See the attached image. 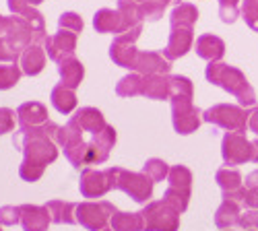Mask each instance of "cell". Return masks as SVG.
<instances>
[{"label":"cell","instance_id":"obj_40","mask_svg":"<svg viewBox=\"0 0 258 231\" xmlns=\"http://www.w3.org/2000/svg\"><path fill=\"white\" fill-rule=\"evenodd\" d=\"M124 17H128L133 23H143L141 17H139V3L137 0H118V7H116Z\"/></svg>","mask_w":258,"mask_h":231},{"label":"cell","instance_id":"obj_28","mask_svg":"<svg viewBox=\"0 0 258 231\" xmlns=\"http://www.w3.org/2000/svg\"><path fill=\"white\" fill-rule=\"evenodd\" d=\"M50 101L56 112L60 114H73L75 108H77V95H75V89L71 87H64L62 83L56 85L50 93Z\"/></svg>","mask_w":258,"mask_h":231},{"label":"cell","instance_id":"obj_10","mask_svg":"<svg viewBox=\"0 0 258 231\" xmlns=\"http://www.w3.org/2000/svg\"><path fill=\"white\" fill-rule=\"evenodd\" d=\"M118 211V208L110 202V200H85L77 204V223L81 227H85L87 231H101L105 229L107 221H112V215Z\"/></svg>","mask_w":258,"mask_h":231},{"label":"cell","instance_id":"obj_42","mask_svg":"<svg viewBox=\"0 0 258 231\" xmlns=\"http://www.w3.org/2000/svg\"><path fill=\"white\" fill-rule=\"evenodd\" d=\"M44 0H7V7L11 11V15H21L27 9H35L37 5H41Z\"/></svg>","mask_w":258,"mask_h":231},{"label":"cell","instance_id":"obj_46","mask_svg":"<svg viewBox=\"0 0 258 231\" xmlns=\"http://www.w3.org/2000/svg\"><path fill=\"white\" fill-rule=\"evenodd\" d=\"M252 144H254V157H252V161H254V163H258V138H256Z\"/></svg>","mask_w":258,"mask_h":231},{"label":"cell","instance_id":"obj_39","mask_svg":"<svg viewBox=\"0 0 258 231\" xmlns=\"http://www.w3.org/2000/svg\"><path fill=\"white\" fill-rule=\"evenodd\" d=\"M21 223V208L19 206H0V225H5V227H13Z\"/></svg>","mask_w":258,"mask_h":231},{"label":"cell","instance_id":"obj_31","mask_svg":"<svg viewBox=\"0 0 258 231\" xmlns=\"http://www.w3.org/2000/svg\"><path fill=\"white\" fill-rule=\"evenodd\" d=\"M112 229L114 231H143L145 229V221L141 213H122L116 211L112 215Z\"/></svg>","mask_w":258,"mask_h":231},{"label":"cell","instance_id":"obj_18","mask_svg":"<svg viewBox=\"0 0 258 231\" xmlns=\"http://www.w3.org/2000/svg\"><path fill=\"white\" fill-rule=\"evenodd\" d=\"M21 227L23 231H48L52 217L46 206L39 204H21Z\"/></svg>","mask_w":258,"mask_h":231},{"label":"cell","instance_id":"obj_34","mask_svg":"<svg viewBox=\"0 0 258 231\" xmlns=\"http://www.w3.org/2000/svg\"><path fill=\"white\" fill-rule=\"evenodd\" d=\"M21 76H23V70L15 62L13 64H0V91L13 89Z\"/></svg>","mask_w":258,"mask_h":231},{"label":"cell","instance_id":"obj_19","mask_svg":"<svg viewBox=\"0 0 258 231\" xmlns=\"http://www.w3.org/2000/svg\"><path fill=\"white\" fill-rule=\"evenodd\" d=\"M195 52L207 62H221V58L225 56V41L213 33H203L195 41Z\"/></svg>","mask_w":258,"mask_h":231},{"label":"cell","instance_id":"obj_17","mask_svg":"<svg viewBox=\"0 0 258 231\" xmlns=\"http://www.w3.org/2000/svg\"><path fill=\"white\" fill-rule=\"evenodd\" d=\"M171 62L161 52H139L133 72H139L143 76L149 74H169Z\"/></svg>","mask_w":258,"mask_h":231},{"label":"cell","instance_id":"obj_26","mask_svg":"<svg viewBox=\"0 0 258 231\" xmlns=\"http://www.w3.org/2000/svg\"><path fill=\"white\" fill-rule=\"evenodd\" d=\"M52 217V223L56 225H75L77 223V204L69 200H48L44 204Z\"/></svg>","mask_w":258,"mask_h":231},{"label":"cell","instance_id":"obj_33","mask_svg":"<svg viewBox=\"0 0 258 231\" xmlns=\"http://www.w3.org/2000/svg\"><path fill=\"white\" fill-rule=\"evenodd\" d=\"M169 170H171V167H169L163 159H157V157L147 159L145 165H143V174H147L153 182H163V180H167Z\"/></svg>","mask_w":258,"mask_h":231},{"label":"cell","instance_id":"obj_12","mask_svg":"<svg viewBox=\"0 0 258 231\" xmlns=\"http://www.w3.org/2000/svg\"><path fill=\"white\" fill-rule=\"evenodd\" d=\"M79 190L83 198H101L110 190H114V172L112 167L107 170H93V167H85L81 172Z\"/></svg>","mask_w":258,"mask_h":231},{"label":"cell","instance_id":"obj_47","mask_svg":"<svg viewBox=\"0 0 258 231\" xmlns=\"http://www.w3.org/2000/svg\"><path fill=\"white\" fill-rule=\"evenodd\" d=\"M3 29H5V17L0 15V33H3Z\"/></svg>","mask_w":258,"mask_h":231},{"label":"cell","instance_id":"obj_5","mask_svg":"<svg viewBox=\"0 0 258 231\" xmlns=\"http://www.w3.org/2000/svg\"><path fill=\"white\" fill-rule=\"evenodd\" d=\"M203 122L223 128L227 132L244 134L250 122V112L242 106H233V103H215L213 108L203 112Z\"/></svg>","mask_w":258,"mask_h":231},{"label":"cell","instance_id":"obj_3","mask_svg":"<svg viewBox=\"0 0 258 231\" xmlns=\"http://www.w3.org/2000/svg\"><path fill=\"white\" fill-rule=\"evenodd\" d=\"M48 33L37 31L23 15L5 17V29L0 33V62L17 64L19 56L31 44H44Z\"/></svg>","mask_w":258,"mask_h":231},{"label":"cell","instance_id":"obj_25","mask_svg":"<svg viewBox=\"0 0 258 231\" xmlns=\"http://www.w3.org/2000/svg\"><path fill=\"white\" fill-rule=\"evenodd\" d=\"M242 217V202L233 198H223L217 213H215V225L219 229H231L240 223Z\"/></svg>","mask_w":258,"mask_h":231},{"label":"cell","instance_id":"obj_13","mask_svg":"<svg viewBox=\"0 0 258 231\" xmlns=\"http://www.w3.org/2000/svg\"><path fill=\"white\" fill-rule=\"evenodd\" d=\"M221 157L225 165H244L254 157V144L242 132H225L221 140Z\"/></svg>","mask_w":258,"mask_h":231},{"label":"cell","instance_id":"obj_32","mask_svg":"<svg viewBox=\"0 0 258 231\" xmlns=\"http://www.w3.org/2000/svg\"><path fill=\"white\" fill-rule=\"evenodd\" d=\"M143 89H145V76L139 74V72H131L118 81L116 85V93L120 97H137V95H143Z\"/></svg>","mask_w":258,"mask_h":231},{"label":"cell","instance_id":"obj_2","mask_svg":"<svg viewBox=\"0 0 258 231\" xmlns=\"http://www.w3.org/2000/svg\"><path fill=\"white\" fill-rule=\"evenodd\" d=\"M60 126L48 120L41 126H29V128H19L13 132L15 149L23 151V163L19 165V176L25 182H37L44 176L46 167L58 159V144L56 132Z\"/></svg>","mask_w":258,"mask_h":231},{"label":"cell","instance_id":"obj_30","mask_svg":"<svg viewBox=\"0 0 258 231\" xmlns=\"http://www.w3.org/2000/svg\"><path fill=\"white\" fill-rule=\"evenodd\" d=\"M139 3V17L141 21H159L163 17V11L171 5L180 0H137Z\"/></svg>","mask_w":258,"mask_h":231},{"label":"cell","instance_id":"obj_29","mask_svg":"<svg viewBox=\"0 0 258 231\" xmlns=\"http://www.w3.org/2000/svg\"><path fill=\"white\" fill-rule=\"evenodd\" d=\"M199 21V9L192 3H180L171 9L169 13V27H195V23Z\"/></svg>","mask_w":258,"mask_h":231},{"label":"cell","instance_id":"obj_9","mask_svg":"<svg viewBox=\"0 0 258 231\" xmlns=\"http://www.w3.org/2000/svg\"><path fill=\"white\" fill-rule=\"evenodd\" d=\"M145 229L143 231H178L180 229V215L174 206L165 200H153L147 202V206L141 211Z\"/></svg>","mask_w":258,"mask_h":231},{"label":"cell","instance_id":"obj_22","mask_svg":"<svg viewBox=\"0 0 258 231\" xmlns=\"http://www.w3.org/2000/svg\"><path fill=\"white\" fill-rule=\"evenodd\" d=\"M215 182H217V186L221 188L223 192V198H235V194H238L242 190V174L238 167H231V165H225V167H219L217 174H215Z\"/></svg>","mask_w":258,"mask_h":231},{"label":"cell","instance_id":"obj_8","mask_svg":"<svg viewBox=\"0 0 258 231\" xmlns=\"http://www.w3.org/2000/svg\"><path fill=\"white\" fill-rule=\"evenodd\" d=\"M195 97H186V95H178L169 99L171 106V124H174V130L178 134H192L201 128L203 124V112L192 103Z\"/></svg>","mask_w":258,"mask_h":231},{"label":"cell","instance_id":"obj_37","mask_svg":"<svg viewBox=\"0 0 258 231\" xmlns=\"http://www.w3.org/2000/svg\"><path fill=\"white\" fill-rule=\"evenodd\" d=\"M233 200L242 202L246 208H250V211H258V186H246V188H242V190L235 194Z\"/></svg>","mask_w":258,"mask_h":231},{"label":"cell","instance_id":"obj_36","mask_svg":"<svg viewBox=\"0 0 258 231\" xmlns=\"http://www.w3.org/2000/svg\"><path fill=\"white\" fill-rule=\"evenodd\" d=\"M58 27H60V29H67V31H73V33H81L83 27H85V23H83L81 15L69 11V13H62V15H60Z\"/></svg>","mask_w":258,"mask_h":231},{"label":"cell","instance_id":"obj_35","mask_svg":"<svg viewBox=\"0 0 258 231\" xmlns=\"http://www.w3.org/2000/svg\"><path fill=\"white\" fill-rule=\"evenodd\" d=\"M240 15H242L240 0H219V17L223 23L231 25Z\"/></svg>","mask_w":258,"mask_h":231},{"label":"cell","instance_id":"obj_41","mask_svg":"<svg viewBox=\"0 0 258 231\" xmlns=\"http://www.w3.org/2000/svg\"><path fill=\"white\" fill-rule=\"evenodd\" d=\"M15 110L11 108H0V134L15 132Z\"/></svg>","mask_w":258,"mask_h":231},{"label":"cell","instance_id":"obj_24","mask_svg":"<svg viewBox=\"0 0 258 231\" xmlns=\"http://www.w3.org/2000/svg\"><path fill=\"white\" fill-rule=\"evenodd\" d=\"M58 74L64 87L77 89L81 85V81L85 76V66L81 64V60H77L75 56H69L58 62Z\"/></svg>","mask_w":258,"mask_h":231},{"label":"cell","instance_id":"obj_21","mask_svg":"<svg viewBox=\"0 0 258 231\" xmlns=\"http://www.w3.org/2000/svg\"><path fill=\"white\" fill-rule=\"evenodd\" d=\"M19 128H29V126H41L48 122V108L39 101H25L17 108Z\"/></svg>","mask_w":258,"mask_h":231},{"label":"cell","instance_id":"obj_11","mask_svg":"<svg viewBox=\"0 0 258 231\" xmlns=\"http://www.w3.org/2000/svg\"><path fill=\"white\" fill-rule=\"evenodd\" d=\"M141 33H143V23L133 27L131 31L120 33V35L114 37V41L110 44V58H112V62L116 66L128 68V70L135 68V62H137V56H139L137 39L141 37Z\"/></svg>","mask_w":258,"mask_h":231},{"label":"cell","instance_id":"obj_20","mask_svg":"<svg viewBox=\"0 0 258 231\" xmlns=\"http://www.w3.org/2000/svg\"><path fill=\"white\" fill-rule=\"evenodd\" d=\"M46 50H44V44H31L29 48L23 50V54L19 56V62L17 64L21 66L23 74L27 76H37L46 66Z\"/></svg>","mask_w":258,"mask_h":231},{"label":"cell","instance_id":"obj_6","mask_svg":"<svg viewBox=\"0 0 258 231\" xmlns=\"http://www.w3.org/2000/svg\"><path fill=\"white\" fill-rule=\"evenodd\" d=\"M114 172V190L124 192L139 204H147L153 196V180L143 172H128L124 167H112Z\"/></svg>","mask_w":258,"mask_h":231},{"label":"cell","instance_id":"obj_44","mask_svg":"<svg viewBox=\"0 0 258 231\" xmlns=\"http://www.w3.org/2000/svg\"><path fill=\"white\" fill-rule=\"evenodd\" d=\"M248 128L258 136V108H254L250 112V122H248Z\"/></svg>","mask_w":258,"mask_h":231},{"label":"cell","instance_id":"obj_50","mask_svg":"<svg viewBox=\"0 0 258 231\" xmlns=\"http://www.w3.org/2000/svg\"><path fill=\"white\" fill-rule=\"evenodd\" d=\"M229 231H231V229H229Z\"/></svg>","mask_w":258,"mask_h":231},{"label":"cell","instance_id":"obj_1","mask_svg":"<svg viewBox=\"0 0 258 231\" xmlns=\"http://www.w3.org/2000/svg\"><path fill=\"white\" fill-rule=\"evenodd\" d=\"M85 134L89 132H85L71 118L64 126H60L54 138L56 144L62 146L64 157L69 159L75 170H81V167L85 170V167L105 163L116 144V128L112 124H107L101 132L91 134L89 138H85Z\"/></svg>","mask_w":258,"mask_h":231},{"label":"cell","instance_id":"obj_15","mask_svg":"<svg viewBox=\"0 0 258 231\" xmlns=\"http://www.w3.org/2000/svg\"><path fill=\"white\" fill-rule=\"evenodd\" d=\"M192 46H195V27H184V25L169 27V37H167V44L161 50V54L169 62H174V60L186 56L192 50Z\"/></svg>","mask_w":258,"mask_h":231},{"label":"cell","instance_id":"obj_43","mask_svg":"<svg viewBox=\"0 0 258 231\" xmlns=\"http://www.w3.org/2000/svg\"><path fill=\"white\" fill-rule=\"evenodd\" d=\"M238 227L242 231H258V211H250L248 208L246 213H242Z\"/></svg>","mask_w":258,"mask_h":231},{"label":"cell","instance_id":"obj_16","mask_svg":"<svg viewBox=\"0 0 258 231\" xmlns=\"http://www.w3.org/2000/svg\"><path fill=\"white\" fill-rule=\"evenodd\" d=\"M44 50L50 60L60 62L69 56H75L77 50V33L67 31V29H58L54 35H48L44 39Z\"/></svg>","mask_w":258,"mask_h":231},{"label":"cell","instance_id":"obj_38","mask_svg":"<svg viewBox=\"0 0 258 231\" xmlns=\"http://www.w3.org/2000/svg\"><path fill=\"white\" fill-rule=\"evenodd\" d=\"M242 19L250 29L258 31V0H242Z\"/></svg>","mask_w":258,"mask_h":231},{"label":"cell","instance_id":"obj_7","mask_svg":"<svg viewBox=\"0 0 258 231\" xmlns=\"http://www.w3.org/2000/svg\"><path fill=\"white\" fill-rule=\"evenodd\" d=\"M192 194V172L186 165H174L167 176V190L163 194V200L171 204L178 213H184L190 204Z\"/></svg>","mask_w":258,"mask_h":231},{"label":"cell","instance_id":"obj_27","mask_svg":"<svg viewBox=\"0 0 258 231\" xmlns=\"http://www.w3.org/2000/svg\"><path fill=\"white\" fill-rule=\"evenodd\" d=\"M143 95L147 99H155V101L169 99V74H149V76H145Z\"/></svg>","mask_w":258,"mask_h":231},{"label":"cell","instance_id":"obj_4","mask_svg":"<svg viewBox=\"0 0 258 231\" xmlns=\"http://www.w3.org/2000/svg\"><path fill=\"white\" fill-rule=\"evenodd\" d=\"M205 76L211 85H217L221 87L223 91L231 93L235 99L240 101L242 108H254L256 106V93L252 89V85L248 83L246 74L235 68V66H229L225 62H209V66L205 70Z\"/></svg>","mask_w":258,"mask_h":231},{"label":"cell","instance_id":"obj_48","mask_svg":"<svg viewBox=\"0 0 258 231\" xmlns=\"http://www.w3.org/2000/svg\"><path fill=\"white\" fill-rule=\"evenodd\" d=\"M101 231H114V229H112V227H110V229H107V227H105V229H101Z\"/></svg>","mask_w":258,"mask_h":231},{"label":"cell","instance_id":"obj_45","mask_svg":"<svg viewBox=\"0 0 258 231\" xmlns=\"http://www.w3.org/2000/svg\"><path fill=\"white\" fill-rule=\"evenodd\" d=\"M246 186H258V170L252 172V174L246 178Z\"/></svg>","mask_w":258,"mask_h":231},{"label":"cell","instance_id":"obj_14","mask_svg":"<svg viewBox=\"0 0 258 231\" xmlns=\"http://www.w3.org/2000/svg\"><path fill=\"white\" fill-rule=\"evenodd\" d=\"M141 23H133L128 17H124L118 9H99L93 15V27L97 33H126L133 27H137Z\"/></svg>","mask_w":258,"mask_h":231},{"label":"cell","instance_id":"obj_49","mask_svg":"<svg viewBox=\"0 0 258 231\" xmlns=\"http://www.w3.org/2000/svg\"><path fill=\"white\" fill-rule=\"evenodd\" d=\"M0 231H3V229H0Z\"/></svg>","mask_w":258,"mask_h":231},{"label":"cell","instance_id":"obj_23","mask_svg":"<svg viewBox=\"0 0 258 231\" xmlns=\"http://www.w3.org/2000/svg\"><path fill=\"white\" fill-rule=\"evenodd\" d=\"M71 118L81 126V128H83L85 132H89V134H97V132H101V130L105 128V126H107V122H105L103 114H101L97 108H91V106L77 110Z\"/></svg>","mask_w":258,"mask_h":231}]
</instances>
